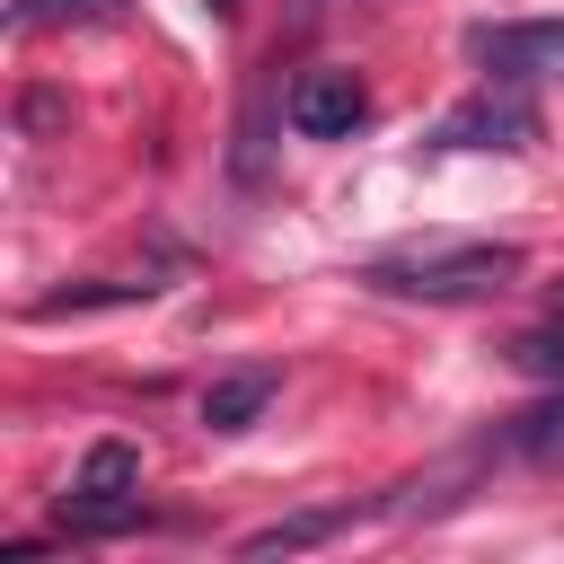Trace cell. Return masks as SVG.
I'll return each instance as SVG.
<instances>
[{
	"label": "cell",
	"instance_id": "1",
	"mask_svg": "<svg viewBox=\"0 0 564 564\" xmlns=\"http://www.w3.org/2000/svg\"><path fill=\"white\" fill-rule=\"evenodd\" d=\"M520 273V247L511 238H414V247H388L361 264L370 291L388 300H432V308H458V300H494L511 291Z\"/></svg>",
	"mask_w": 564,
	"mask_h": 564
},
{
	"label": "cell",
	"instance_id": "2",
	"mask_svg": "<svg viewBox=\"0 0 564 564\" xmlns=\"http://www.w3.org/2000/svg\"><path fill=\"white\" fill-rule=\"evenodd\" d=\"M53 520H62V538H123L141 520V449L132 441H88Z\"/></svg>",
	"mask_w": 564,
	"mask_h": 564
},
{
	"label": "cell",
	"instance_id": "3",
	"mask_svg": "<svg viewBox=\"0 0 564 564\" xmlns=\"http://www.w3.org/2000/svg\"><path fill=\"white\" fill-rule=\"evenodd\" d=\"M529 141H538V106L520 79H485L432 123V150H529Z\"/></svg>",
	"mask_w": 564,
	"mask_h": 564
},
{
	"label": "cell",
	"instance_id": "4",
	"mask_svg": "<svg viewBox=\"0 0 564 564\" xmlns=\"http://www.w3.org/2000/svg\"><path fill=\"white\" fill-rule=\"evenodd\" d=\"M467 62L485 79H555L564 70V18H502V26H467Z\"/></svg>",
	"mask_w": 564,
	"mask_h": 564
},
{
	"label": "cell",
	"instance_id": "5",
	"mask_svg": "<svg viewBox=\"0 0 564 564\" xmlns=\"http://www.w3.org/2000/svg\"><path fill=\"white\" fill-rule=\"evenodd\" d=\"M282 115H291L300 141H344V132L370 123V88H361V70H300Z\"/></svg>",
	"mask_w": 564,
	"mask_h": 564
},
{
	"label": "cell",
	"instance_id": "6",
	"mask_svg": "<svg viewBox=\"0 0 564 564\" xmlns=\"http://www.w3.org/2000/svg\"><path fill=\"white\" fill-rule=\"evenodd\" d=\"M335 529H352V502H326V511H291V520H264L238 538V555H300V546H326Z\"/></svg>",
	"mask_w": 564,
	"mask_h": 564
},
{
	"label": "cell",
	"instance_id": "7",
	"mask_svg": "<svg viewBox=\"0 0 564 564\" xmlns=\"http://www.w3.org/2000/svg\"><path fill=\"white\" fill-rule=\"evenodd\" d=\"M273 388H282L273 370H229V379L203 388V423H212V432H247V423L273 405Z\"/></svg>",
	"mask_w": 564,
	"mask_h": 564
},
{
	"label": "cell",
	"instance_id": "8",
	"mask_svg": "<svg viewBox=\"0 0 564 564\" xmlns=\"http://www.w3.org/2000/svg\"><path fill=\"white\" fill-rule=\"evenodd\" d=\"M159 282H79V291H44L35 317H79V308H115V300H150Z\"/></svg>",
	"mask_w": 564,
	"mask_h": 564
},
{
	"label": "cell",
	"instance_id": "9",
	"mask_svg": "<svg viewBox=\"0 0 564 564\" xmlns=\"http://www.w3.org/2000/svg\"><path fill=\"white\" fill-rule=\"evenodd\" d=\"M44 18H97V26H115L123 0H9V35H35Z\"/></svg>",
	"mask_w": 564,
	"mask_h": 564
},
{
	"label": "cell",
	"instance_id": "10",
	"mask_svg": "<svg viewBox=\"0 0 564 564\" xmlns=\"http://www.w3.org/2000/svg\"><path fill=\"white\" fill-rule=\"evenodd\" d=\"M511 361H520L529 379H564V317L546 308V326H529V335L511 344Z\"/></svg>",
	"mask_w": 564,
	"mask_h": 564
},
{
	"label": "cell",
	"instance_id": "11",
	"mask_svg": "<svg viewBox=\"0 0 564 564\" xmlns=\"http://www.w3.org/2000/svg\"><path fill=\"white\" fill-rule=\"evenodd\" d=\"M555 317H564V282H555Z\"/></svg>",
	"mask_w": 564,
	"mask_h": 564
}]
</instances>
